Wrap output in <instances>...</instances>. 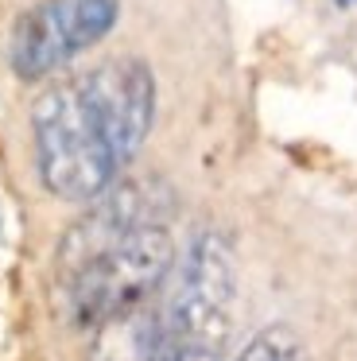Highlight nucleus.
Returning <instances> with one entry per match:
<instances>
[{
    "label": "nucleus",
    "instance_id": "nucleus-2",
    "mask_svg": "<svg viewBox=\"0 0 357 361\" xmlns=\"http://www.w3.org/2000/svg\"><path fill=\"white\" fill-rule=\"evenodd\" d=\"M35 167L43 187L62 202H93L116 183V164L109 140L101 136L78 82H62L31 105Z\"/></svg>",
    "mask_w": 357,
    "mask_h": 361
},
{
    "label": "nucleus",
    "instance_id": "nucleus-5",
    "mask_svg": "<svg viewBox=\"0 0 357 361\" xmlns=\"http://www.w3.org/2000/svg\"><path fill=\"white\" fill-rule=\"evenodd\" d=\"M97 121L101 136L109 140L116 164H128L144 148L155 121V74L147 71L144 59L116 55L74 78Z\"/></svg>",
    "mask_w": 357,
    "mask_h": 361
},
{
    "label": "nucleus",
    "instance_id": "nucleus-3",
    "mask_svg": "<svg viewBox=\"0 0 357 361\" xmlns=\"http://www.w3.org/2000/svg\"><path fill=\"white\" fill-rule=\"evenodd\" d=\"M233 299H237L233 245L217 229H202L186 249L159 345H190V350L225 353V338L233 326Z\"/></svg>",
    "mask_w": 357,
    "mask_h": 361
},
{
    "label": "nucleus",
    "instance_id": "nucleus-4",
    "mask_svg": "<svg viewBox=\"0 0 357 361\" xmlns=\"http://www.w3.org/2000/svg\"><path fill=\"white\" fill-rule=\"evenodd\" d=\"M116 0H39L16 20L8 63L16 78L43 82L113 32Z\"/></svg>",
    "mask_w": 357,
    "mask_h": 361
},
{
    "label": "nucleus",
    "instance_id": "nucleus-1",
    "mask_svg": "<svg viewBox=\"0 0 357 361\" xmlns=\"http://www.w3.org/2000/svg\"><path fill=\"white\" fill-rule=\"evenodd\" d=\"M171 264H175V241L163 221L128 229L74 272L59 276L66 314L78 326H109L128 319L163 283Z\"/></svg>",
    "mask_w": 357,
    "mask_h": 361
},
{
    "label": "nucleus",
    "instance_id": "nucleus-6",
    "mask_svg": "<svg viewBox=\"0 0 357 361\" xmlns=\"http://www.w3.org/2000/svg\"><path fill=\"white\" fill-rule=\"evenodd\" d=\"M237 361H310V353L291 326H264L260 334L248 338Z\"/></svg>",
    "mask_w": 357,
    "mask_h": 361
}]
</instances>
